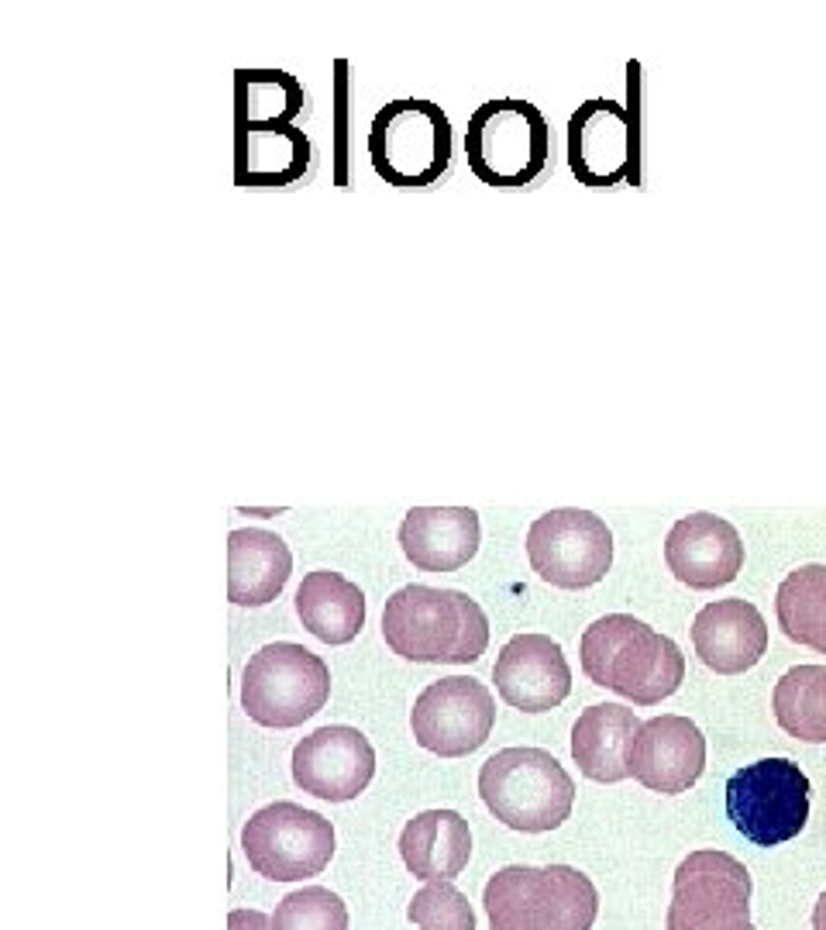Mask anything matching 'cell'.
<instances>
[{"label":"cell","instance_id":"7a4b0ae2","mask_svg":"<svg viewBox=\"0 0 826 930\" xmlns=\"http://www.w3.org/2000/svg\"><path fill=\"white\" fill-rule=\"evenodd\" d=\"M389 651L417 666H472L489 648V617L469 593L403 586L382 607Z\"/></svg>","mask_w":826,"mask_h":930},{"label":"cell","instance_id":"52a82bcc","mask_svg":"<svg viewBox=\"0 0 826 930\" xmlns=\"http://www.w3.org/2000/svg\"><path fill=\"white\" fill-rule=\"evenodd\" d=\"M369 158L397 190H427L451 166V121L434 101H389L369 128Z\"/></svg>","mask_w":826,"mask_h":930},{"label":"cell","instance_id":"277c9868","mask_svg":"<svg viewBox=\"0 0 826 930\" xmlns=\"http://www.w3.org/2000/svg\"><path fill=\"white\" fill-rule=\"evenodd\" d=\"M489 930H592L600 893L571 866H507L482 890Z\"/></svg>","mask_w":826,"mask_h":930},{"label":"cell","instance_id":"d4e9b609","mask_svg":"<svg viewBox=\"0 0 826 930\" xmlns=\"http://www.w3.org/2000/svg\"><path fill=\"white\" fill-rule=\"evenodd\" d=\"M778 627L789 641L826 655V565H799L775 593Z\"/></svg>","mask_w":826,"mask_h":930},{"label":"cell","instance_id":"ffe728a7","mask_svg":"<svg viewBox=\"0 0 826 930\" xmlns=\"http://www.w3.org/2000/svg\"><path fill=\"white\" fill-rule=\"evenodd\" d=\"M482 528L472 507H413L400 525V549L421 573H455L479 552Z\"/></svg>","mask_w":826,"mask_h":930},{"label":"cell","instance_id":"7c38bea8","mask_svg":"<svg viewBox=\"0 0 826 930\" xmlns=\"http://www.w3.org/2000/svg\"><path fill=\"white\" fill-rule=\"evenodd\" d=\"M527 558L551 586L589 589L603 582L613 565V531L592 510H547L527 531Z\"/></svg>","mask_w":826,"mask_h":930},{"label":"cell","instance_id":"8992f818","mask_svg":"<svg viewBox=\"0 0 826 930\" xmlns=\"http://www.w3.org/2000/svg\"><path fill=\"white\" fill-rule=\"evenodd\" d=\"M469 169L486 187H534L551 163V128L531 101L499 97L472 110L465 128Z\"/></svg>","mask_w":826,"mask_h":930},{"label":"cell","instance_id":"3957f363","mask_svg":"<svg viewBox=\"0 0 826 930\" xmlns=\"http://www.w3.org/2000/svg\"><path fill=\"white\" fill-rule=\"evenodd\" d=\"M579 659L592 686L613 690L634 707H654L669 699L685 679L682 648L669 634H658L630 614H606L589 624Z\"/></svg>","mask_w":826,"mask_h":930},{"label":"cell","instance_id":"ba28073f","mask_svg":"<svg viewBox=\"0 0 826 930\" xmlns=\"http://www.w3.org/2000/svg\"><path fill=\"white\" fill-rule=\"evenodd\" d=\"M331 699V669L310 648L275 641L259 648L241 672V710L262 728L290 731Z\"/></svg>","mask_w":826,"mask_h":930},{"label":"cell","instance_id":"44dd1931","mask_svg":"<svg viewBox=\"0 0 826 930\" xmlns=\"http://www.w3.org/2000/svg\"><path fill=\"white\" fill-rule=\"evenodd\" d=\"M293 573L290 544L266 528L227 534V600L235 607H266L283 593Z\"/></svg>","mask_w":826,"mask_h":930},{"label":"cell","instance_id":"f1b7e54d","mask_svg":"<svg viewBox=\"0 0 826 930\" xmlns=\"http://www.w3.org/2000/svg\"><path fill=\"white\" fill-rule=\"evenodd\" d=\"M227 930H272V920L262 910H232L227 914Z\"/></svg>","mask_w":826,"mask_h":930},{"label":"cell","instance_id":"d6986e66","mask_svg":"<svg viewBox=\"0 0 826 930\" xmlns=\"http://www.w3.org/2000/svg\"><path fill=\"white\" fill-rule=\"evenodd\" d=\"M693 648L706 669L741 675L768 651V624L754 603L733 597L706 603L693 621Z\"/></svg>","mask_w":826,"mask_h":930},{"label":"cell","instance_id":"7402d4cb","mask_svg":"<svg viewBox=\"0 0 826 930\" xmlns=\"http://www.w3.org/2000/svg\"><path fill=\"white\" fill-rule=\"evenodd\" d=\"M640 720L624 703H592L571 728V758L579 773L592 782H624L630 779L627 755Z\"/></svg>","mask_w":826,"mask_h":930},{"label":"cell","instance_id":"5bb4252c","mask_svg":"<svg viewBox=\"0 0 826 930\" xmlns=\"http://www.w3.org/2000/svg\"><path fill=\"white\" fill-rule=\"evenodd\" d=\"M568 169L589 190L637 184V118L624 104L592 97L571 110Z\"/></svg>","mask_w":826,"mask_h":930},{"label":"cell","instance_id":"9c48e42d","mask_svg":"<svg viewBox=\"0 0 826 930\" xmlns=\"http://www.w3.org/2000/svg\"><path fill=\"white\" fill-rule=\"evenodd\" d=\"M730 824L757 848H778L810 821V776L792 758H762L727 779Z\"/></svg>","mask_w":826,"mask_h":930},{"label":"cell","instance_id":"8fae6325","mask_svg":"<svg viewBox=\"0 0 826 930\" xmlns=\"http://www.w3.org/2000/svg\"><path fill=\"white\" fill-rule=\"evenodd\" d=\"M751 872L727 851H693L672 879L669 930H754Z\"/></svg>","mask_w":826,"mask_h":930},{"label":"cell","instance_id":"6da1fadb","mask_svg":"<svg viewBox=\"0 0 826 930\" xmlns=\"http://www.w3.org/2000/svg\"><path fill=\"white\" fill-rule=\"evenodd\" d=\"M307 110L304 83L286 70L235 73V184L245 190H280L300 184L314 163V145L296 128Z\"/></svg>","mask_w":826,"mask_h":930},{"label":"cell","instance_id":"484cf974","mask_svg":"<svg viewBox=\"0 0 826 930\" xmlns=\"http://www.w3.org/2000/svg\"><path fill=\"white\" fill-rule=\"evenodd\" d=\"M775 720L789 738L826 744V666H795L775 683Z\"/></svg>","mask_w":826,"mask_h":930},{"label":"cell","instance_id":"e0dca14e","mask_svg":"<svg viewBox=\"0 0 826 930\" xmlns=\"http://www.w3.org/2000/svg\"><path fill=\"white\" fill-rule=\"evenodd\" d=\"M493 683L503 703L523 714H547L571 693V669L558 641L547 634H517L496 655Z\"/></svg>","mask_w":826,"mask_h":930},{"label":"cell","instance_id":"603a6c76","mask_svg":"<svg viewBox=\"0 0 826 930\" xmlns=\"http://www.w3.org/2000/svg\"><path fill=\"white\" fill-rule=\"evenodd\" d=\"M400 855L413 879L451 882L472 858V831L458 810H424L406 821L400 834Z\"/></svg>","mask_w":826,"mask_h":930},{"label":"cell","instance_id":"4316f807","mask_svg":"<svg viewBox=\"0 0 826 930\" xmlns=\"http://www.w3.org/2000/svg\"><path fill=\"white\" fill-rule=\"evenodd\" d=\"M272 930H349V906L324 886H304L275 903Z\"/></svg>","mask_w":826,"mask_h":930},{"label":"cell","instance_id":"9a60e30c","mask_svg":"<svg viewBox=\"0 0 826 930\" xmlns=\"http://www.w3.org/2000/svg\"><path fill=\"white\" fill-rule=\"evenodd\" d=\"M376 776V747L358 728L331 723L293 747V782L328 803H349Z\"/></svg>","mask_w":826,"mask_h":930},{"label":"cell","instance_id":"5b68a950","mask_svg":"<svg viewBox=\"0 0 826 930\" xmlns=\"http://www.w3.org/2000/svg\"><path fill=\"white\" fill-rule=\"evenodd\" d=\"M479 797L503 827L544 834L576 807V782L544 747H503L479 768Z\"/></svg>","mask_w":826,"mask_h":930},{"label":"cell","instance_id":"2e32d148","mask_svg":"<svg viewBox=\"0 0 826 930\" xmlns=\"http://www.w3.org/2000/svg\"><path fill=\"white\" fill-rule=\"evenodd\" d=\"M630 776L661 797H678L693 789L706 768V738L696 720L661 714L640 723L627 755Z\"/></svg>","mask_w":826,"mask_h":930},{"label":"cell","instance_id":"f546056e","mask_svg":"<svg viewBox=\"0 0 826 930\" xmlns=\"http://www.w3.org/2000/svg\"><path fill=\"white\" fill-rule=\"evenodd\" d=\"M813 930H826V893L816 899V910H813Z\"/></svg>","mask_w":826,"mask_h":930},{"label":"cell","instance_id":"83f0119b","mask_svg":"<svg viewBox=\"0 0 826 930\" xmlns=\"http://www.w3.org/2000/svg\"><path fill=\"white\" fill-rule=\"evenodd\" d=\"M406 917L417 930H475V910L469 896L455 882H427V886L410 899Z\"/></svg>","mask_w":826,"mask_h":930},{"label":"cell","instance_id":"cb8c5ba5","mask_svg":"<svg viewBox=\"0 0 826 930\" xmlns=\"http://www.w3.org/2000/svg\"><path fill=\"white\" fill-rule=\"evenodd\" d=\"M296 617L324 645H349L365 627V593L341 573H307L296 589Z\"/></svg>","mask_w":826,"mask_h":930},{"label":"cell","instance_id":"30bf717a","mask_svg":"<svg viewBox=\"0 0 826 930\" xmlns=\"http://www.w3.org/2000/svg\"><path fill=\"white\" fill-rule=\"evenodd\" d=\"M334 824L300 803H269L241 827V851L256 875L269 882H304L320 875L334 858Z\"/></svg>","mask_w":826,"mask_h":930},{"label":"cell","instance_id":"ac0fdd59","mask_svg":"<svg viewBox=\"0 0 826 930\" xmlns=\"http://www.w3.org/2000/svg\"><path fill=\"white\" fill-rule=\"evenodd\" d=\"M669 573L688 589L730 586L744 569V541L730 520L717 514H688L664 538Z\"/></svg>","mask_w":826,"mask_h":930},{"label":"cell","instance_id":"4fadbf2b","mask_svg":"<svg viewBox=\"0 0 826 930\" xmlns=\"http://www.w3.org/2000/svg\"><path fill=\"white\" fill-rule=\"evenodd\" d=\"M496 723L493 693L472 675H448L430 683L410 710V731L424 752L465 758L489 741Z\"/></svg>","mask_w":826,"mask_h":930}]
</instances>
